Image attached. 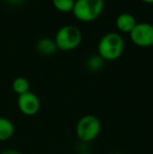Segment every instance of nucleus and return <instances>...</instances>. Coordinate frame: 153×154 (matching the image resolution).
I'll use <instances>...</instances> for the list:
<instances>
[{
    "label": "nucleus",
    "instance_id": "16",
    "mask_svg": "<svg viewBox=\"0 0 153 154\" xmlns=\"http://www.w3.org/2000/svg\"><path fill=\"white\" fill-rule=\"evenodd\" d=\"M143 1L147 2V3H153V0H143Z\"/></svg>",
    "mask_w": 153,
    "mask_h": 154
},
{
    "label": "nucleus",
    "instance_id": "14",
    "mask_svg": "<svg viewBox=\"0 0 153 154\" xmlns=\"http://www.w3.org/2000/svg\"><path fill=\"white\" fill-rule=\"evenodd\" d=\"M6 2H8L10 4H13V5H18V4L22 3L24 0H5Z\"/></svg>",
    "mask_w": 153,
    "mask_h": 154
},
{
    "label": "nucleus",
    "instance_id": "5",
    "mask_svg": "<svg viewBox=\"0 0 153 154\" xmlns=\"http://www.w3.org/2000/svg\"><path fill=\"white\" fill-rule=\"evenodd\" d=\"M134 44L147 47L153 45V24L150 22H137L132 31L129 32Z\"/></svg>",
    "mask_w": 153,
    "mask_h": 154
},
{
    "label": "nucleus",
    "instance_id": "6",
    "mask_svg": "<svg viewBox=\"0 0 153 154\" xmlns=\"http://www.w3.org/2000/svg\"><path fill=\"white\" fill-rule=\"evenodd\" d=\"M17 106L19 111L26 116H34L39 112L41 107L40 99L33 91H27L23 94L18 95Z\"/></svg>",
    "mask_w": 153,
    "mask_h": 154
},
{
    "label": "nucleus",
    "instance_id": "3",
    "mask_svg": "<svg viewBox=\"0 0 153 154\" xmlns=\"http://www.w3.org/2000/svg\"><path fill=\"white\" fill-rule=\"evenodd\" d=\"M82 39L83 35L79 27L72 24H65L58 29L54 40L58 49L72 51L81 44Z\"/></svg>",
    "mask_w": 153,
    "mask_h": 154
},
{
    "label": "nucleus",
    "instance_id": "13",
    "mask_svg": "<svg viewBox=\"0 0 153 154\" xmlns=\"http://www.w3.org/2000/svg\"><path fill=\"white\" fill-rule=\"evenodd\" d=\"M0 154H21V153L17 150H14V149H5V150H3Z\"/></svg>",
    "mask_w": 153,
    "mask_h": 154
},
{
    "label": "nucleus",
    "instance_id": "4",
    "mask_svg": "<svg viewBox=\"0 0 153 154\" xmlns=\"http://www.w3.org/2000/svg\"><path fill=\"white\" fill-rule=\"evenodd\" d=\"M104 0H76L72 14L81 21H92L104 11Z\"/></svg>",
    "mask_w": 153,
    "mask_h": 154
},
{
    "label": "nucleus",
    "instance_id": "17",
    "mask_svg": "<svg viewBox=\"0 0 153 154\" xmlns=\"http://www.w3.org/2000/svg\"><path fill=\"white\" fill-rule=\"evenodd\" d=\"M111 154H123V153H111Z\"/></svg>",
    "mask_w": 153,
    "mask_h": 154
},
{
    "label": "nucleus",
    "instance_id": "2",
    "mask_svg": "<svg viewBox=\"0 0 153 154\" xmlns=\"http://www.w3.org/2000/svg\"><path fill=\"white\" fill-rule=\"evenodd\" d=\"M102 130V123L93 114H85L78 120L76 125V135L78 140L84 144L96 140Z\"/></svg>",
    "mask_w": 153,
    "mask_h": 154
},
{
    "label": "nucleus",
    "instance_id": "15",
    "mask_svg": "<svg viewBox=\"0 0 153 154\" xmlns=\"http://www.w3.org/2000/svg\"><path fill=\"white\" fill-rule=\"evenodd\" d=\"M78 154H92V153H90L89 151H85V152H79Z\"/></svg>",
    "mask_w": 153,
    "mask_h": 154
},
{
    "label": "nucleus",
    "instance_id": "12",
    "mask_svg": "<svg viewBox=\"0 0 153 154\" xmlns=\"http://www.w3.org/2000/svg\"><path fill=\"white\" fill-rule=\"evenodd\" d=\"M76 0H53V4L60 12H72Z\"/></svg>",
    "mask_w": 153,
    "mask_h": 154
},
{
    "label": "nucleus",
    "instance_id": "10",
    "mask_svg": "<svg viewBox=\"0 0 153 154\" xmlns=\"http://www.w3.org/2000/svg\"><path fill=\"white\" fill-rule=\"evenodd\" d=\"M105 60L99 54H92L88 56L85 61V66L91 72H98L104 67Z\"/></svg>",
    "mask_w": 153,
    "mask_h": 154
},
{
    "label": "nucleus",
    "instance_id": "1",
    "mask_svg": "<svg viewBox=\"0 0 153 154\" xmlns=\"http://www.w3.org/2000/svg\"><path fill=\"white\" fill-rule=\"evenodd\" d=\"M125 48V40L118 32L104 34L98 43V54L105 61H113L122 56Z\"/></svg>",
    "mask_w": 153,
    "mask_h": 154
},
{
    "label": "nucleus",
    "instance_id": "9",
    "mask_svg": "<svg viewBox=\"0 0 153 154\" xmlns=\"http://www.w3.org/2000/svg\"><path fill=\"white\" fill-rule=\"evenodd\" d=\"M15 133V125L8 118L0 116V142H5L13 137Z\"/></svg>",
    "mask_w": 153,
    "mask_h": 154
},
{
    "label": "nucleus",
    "instance_id": "11",
    "mask_svg": "<svg viewBox=\"0 0 153 154\" xmlns=\"http://www.w3.org/2000/svg\"><path fill=\"white\" fill-rule=\"evenodd\" d=\"M12 88L18 95L29 91V82L24 77H17L13 80Z\"/></svg>",
    "mask_w": 153,
    "mask_h": 154
},
{
    "label": "nucleus",
    "instance_id": "7",
    "mask_svg": "<svg viewBox=\"0 0 153 154\" xmlns=\"http://www.w3.org/2000/svg\"><path fill=\"white\" fill-rule=\"evenodd\" d=\"M137 23L135 17L131 13H121L116 16L115 19V25L118 31L123 32H130L132 29Z\"/></svg>",
    "mask_w": 153,
    "mask_h": 154
},
{
    "label": "nucleus",
    "instance_id": "8",
    "mask_svg": "<svg viewBox=\"0 0 153 154\" xmlns=\"http://www.w3.org/2000/svg\"><path fill=\"white\" fill-rule=\"evenodd\" d=\"M36 49L39 54L43 56H50L58 51L55 40L49 37H42L36 43Z\"/></svg>",
    "mask_w": 153,
    "mask_h": 154
}]
</instances>
